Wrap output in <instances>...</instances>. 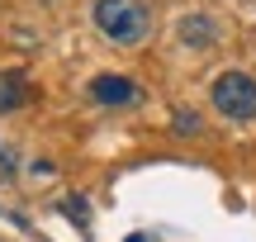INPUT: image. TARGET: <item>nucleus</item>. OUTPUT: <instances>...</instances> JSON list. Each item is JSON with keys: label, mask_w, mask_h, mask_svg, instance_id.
I'll use <instances>...</instances> for the list:
<instances>
[{"label": "nucleus", "mask_w": 256, "mask_h": 242, "mask_svg": "<svg viewBox=\"0 0 256 242\" xmlns=\"http://www.w3.org/2000/svg\"><path fill=\"white\" fill-rule=\"evenodd\" d=\"M90 19H95V28H100L110 43H119V48H138L152 34V14H147L142 0H95Z\"/></svg>", "instance_id": "nucleus-1"}, {"label": "nucleus", "mask_w": 256, "mask_h": 242, "mask_svg": "<svg viewBox=\"0 0 256 242\" xmlns=\"http://www.w3.org/2000/svg\"><path fill=\"white\" fill-rule=\"evenodd\" d=\"M214 110L228 124H252L256 119V76L223 72L218 81H214Z\"/></svg>", "instance_id": "nucleus-2"}, {"label": "nucleus", "mask_w": 256, "mask_h": 242, "mask_svg": "<svg viewBox=\"0 0 256 242\" xmlns=\"http://www.w3.org/2000/svg\"><path fill=\"white\" fill-rule=\"evenodd\" d=\"M90 100H95V104H114V110H124V104H138V100H142V90H138L133 76L100 72V76L90 81Z\"/></svg>", "instance_id": "nucleus-3"}, {"label": "nucleus", "mask_w": 256, "mask_h": 242, "mask_svg": "<svg viewBox=\"0 0 256 242\" xmlns=\"http://www.w3.org/2000/svg\"><path fill=\"white\" fill-rule=\"evenodd\" d=\"M19 104H28V81H24V72H0V114L19 110Z\"/></svg>", "instance_id": "nucleus-4"}, {"label": "nucleus", "mask_w": 256, "mask_h": 242, "mask_svg": "<svg viewBox=\"0 0 256 242\" xmlns=\"http://www.w3.org/2000/svg\"><path fill=\"white\" fill-rule=\"evenodd\" d=\"M180 38H185V48H214L218 28H214V19H204V14H185L180 19Z\"/></svg>", "instance_id": "nucleus-5"}, {"label": "nucleus", "mask_w": 256, "mask_h": 242, "mask_svg": "<svg viewBox=\"0 0 256 242\" xmlns=\"http://www.w3.org/2000/svg\"><path fill=\"white\" fill-rule=\"evenodd\" d=\"M171 128L185 133V138H194V133H200V114H194V110H176L171 114Z\"/></svg>", "instance_id": "nucleus-6"}, {"label": "nucleus", "mask_w": 256, "mask_h": 242, "mask_svg": "<svg viewBox=\"0 0 256 242\" xmlns=\"http://www.w3.org/2000/svg\"><path fill=\"white\" fill-rule=\"evenodd\" d=\"M128 242H147V238H142V233H133V238H128Z\"/></svg>", "instance_id": "nucleus-7"}]
</instances>
